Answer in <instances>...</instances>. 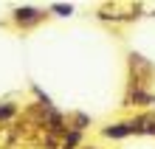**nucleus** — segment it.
I'll return each mask as SVG.
<instances>
[{"mask_svg":"<svg viewBox=\"0 0 155 149\" xmlns=\"http://www.w3.org/2000/svg\"><path fill=\"white\" fill-rule=\"evenodd\" d=\"M40 20H42V11L34 8V6L14 8V23H20V25H34V23H40Z\"/></svg>","mask_w":155,"mask_h":149,"instance_id":"f257e3e1","label":"nucleus"},{"mask_svg":"<svg viewBox=\"0 0 155 149\" xmlns=\"http://www.w3.org/2000/svg\"><path fill=\"white\" fill-rule=\"evenodd\" d=\"M17 113V104H12V101H3V104H0V121H8Z\"/></svg>","mask_w":155,"mask_h":149,"instance_id":"39448f33","label":"nucleus"},{"mask_svg":"<svg viewBox=\"0 0 155 149\" xmlns=\"http://www.w3.org/2000/svg\"><path fill=\"white\" fill-rule=\"evenodd\" d=\"M51 11L57 17H71L74 14V6H65V3H51Z\"/></svg>","mask_w":155,"mask_h":149,"instance_id":"423d86ee","label":"nucleus"},{"mask_svg":"<svg viewBox=\"0 0 155 149\" xmlns=\"http://www.w3.org/2000/svg\"><path fill=\"white\" fill-rule=\"evenodd\" d=\"M104 138H113V141H121V138L130 135V127H127V121H116V124H107L102 129Z\"/></svg>","mask_w":155,"mask_h":149,"instance_id":"f03ea898","label":"nucleus"},{"mask_svg":"<svg viewBox=\"0 0 155 149\" xmlns=\"http://www.w3.org/2000/svg\"><path fill=\"white\" fill-rule=\"evenodd\" d=\"M127 101H130L133 107H135V104H138V107H150V104H155V96H152V93H144V90H138V87H135L130 96H127Z\"/></svg>","mask_w":155,"mask_h":149,"instance_id":"7ed1b4c3","label":"nucleus"},{"mask_svg":"<svg viewBox=\"0 0 155 149\" xmlns=\"http://www.w3.org/2000/svg\"><path fill=\"white\" fill-rule=\"evenodd\" d=\"M87 124H90V118H87L85 113H74V115H68V127L74 129V132H82V129H87Z\"/></svg>","mask_w":155,"mask_h":149,"instance_id":"20e7f679","label":"nucleus"}]
</instances>
